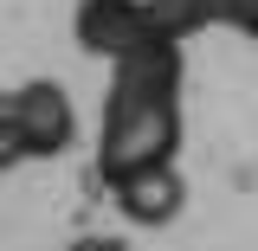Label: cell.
<instances>
[{"instance_id": "cell-1", "label": "cell", "mask_w": 258, "mask_h": 251, "mask_svg": "<svg viewBox=\"0 0 258 251\" xmlns=\"http://www.w3.org/2000/svg\"><path fill=\"white\" fill-rule=\"evenodd\" d=\"M181 148V39L155 32L110 64L103 129H97V181L174 161Z\"/></svg>"}, {"instance_id": "cell-5", "label": "cell", "mask_w": 258, "mask_h": 251, "mask_svg": "<svg viewBox=\"0 0 258 251\" xmlns=\"http://www.w3.org/2000/svg\"><path fill=\"white\" fill-rule=\"evenodd\" d=\"M149 7H155V20L174 32V39H187V32H200V26H239L258 0H149Z\"/></svg>"}, {"instance_id": "cell-4", "label": "cell", "mask_w": 258, "mask_h": 251, "mask_svg": "<svg viewBox=\"0 0 258 251\" xmlns=\"http://www.w3.org/2000/svg\"><path fill=\"white\" fill-rule=\"evenodd\" d=\"M110 200H116V213L129 225H168L181 213V174H174V161H155V168H136V174H116V181H103Z\"/></svg>"}, {"instance_id": "cell-6", "label": "cell", "mask_w": 258, "mask_h": 251, "mask_svg": "<svg viewBox=\"0 0 258 251\" xmlns=\"http://www.w3.org/2000/svg\"><path fill=\"white\" fill-rule=\"evenodd\" d=\"M26 155V129H20V103H13V91H0V174H13Z\"/></svg>"}, {"instance_id": "cell-2", "label": "cell", "mask_w": 258, "mask_h": 251, "mask_svg": "<svg viewBox=\"0 0 258 251\" xmlns=\"http://www.w3.org/2000/svg\"><path fill=\"white\" fill-rule=\"evenodd\" d=\"M71 32H78V45L91 52V58H123V52H136V45H149L155 32H168L155 20V7L149 0H84L78 7V20H71Z\"/></svg>"}, {"instance_id": "cell-8", "label": "cell", "mask_w": 258, "mask_h": 251, "mask_svg": "<svg viewBox=\"0 0 258 251\" xmlns=\"http://www.w3.org/2000/svg\"><path fill=\"white\" fill-rule=\"evenodd\" d=\"M239 32H245V39H258V7L245 13V20H239Z\"/></svg>"}, {"instance_id": "cell-3", "label": "cell", "mask_w": 258, "mask_h": 251, "mask_svg": "<svg viewBox=\"0 0 258 251\" xmlns=\"http://www.w3.org/2000/svg\"><path fill=\"white\" fill-rule=\"evenodd\" d=\"M20 103V129H26V155L32 161H58L71 148V135H78V110H71V97H64L58 77H32L13 91Z\"/></svg>"}, {"instance_id": "cell-7", "label": "cell", "mask_w": 258, "mask_h": 251, "mask_svg": "<svg viewBox=\"0 0 258 251\" xmlns=\"http://www.w3.org/2000/svg\"><path fill=\"white\" fill-rule=\"evenodd\" d=\"M71 251H129V245H123V238H97V232H91V238H78Z\"/></svg>"}]
</instances>
